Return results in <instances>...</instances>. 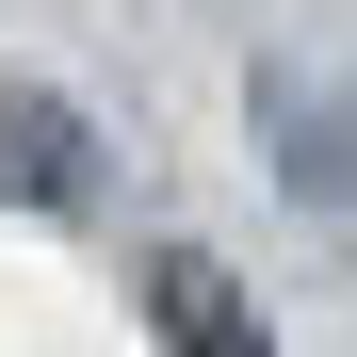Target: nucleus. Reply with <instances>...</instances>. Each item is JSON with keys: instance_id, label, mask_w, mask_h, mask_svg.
<instances>
[{"instance_id": "3", "label": "nucleus", "mask_w": 357, "mask_h": 357, "mask_svg": "<svg viewBox=\"0 0 357 357\" xmlns=\"http://www.w3.org/2000/svg\"><path fill=\"white\" fill-rule=\"evenodd\" d=\"M276 130H292V178H309V195H341V211H357V146L325 130V114H309V98H276Z\"/></svg>"}, {"instance_id": "1", "label": "nucleus", "mask_w": 357, "mask_h": 357, "mask_svg": "<svg viewBox=\"0 0 357 357\" xmlns=\"http://www.w3.org/2000/svg\"><path fill=\"white\" fill-rule=\"evenodd\" d=\"M82 162H98V130L66 98H49V82H0V211H66Z\"/></svg>"}, {"instance_id": "2", "label": "nucleus", "mask_w": 357, "mask_h": 357, "mask_svg": "<svg viewBox=\"0 0 357 357\" xmlns=\"http://www.w3.org/2000/svg\"><path fill=\"white\" fill-rule=\"evenodd\" d=\"M146 325H162L178 357H276L260 309L227 292V260H195V244H162V260H146Z\"/></svg>"}]
</instances>
